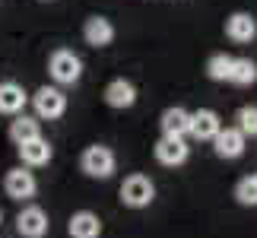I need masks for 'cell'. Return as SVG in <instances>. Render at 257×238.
<instances>
[{
  "mask_svg": "<svg viewBox=\"0 0 257 238\" xmlns=\"http://www.w3.org/2000/svg\"><path fill=\"white\" fill-rule=\"evenodd\" d=\"M153 197H156V187H153V181L146 175L124 178V184H121V203L124 206H131V210H143V206L153 203Z\"/></svg>",
  "mask_w": 257,
  "mask_h": 238,
  "instance_id": "6da1fadb",
  "label": "cell"
},
{
  "mask_svg": "<svg viewBox=\"0 0 257 238\" xmlns=\"http://www.w3.org/2000/svg\"><path fill=\"white\" fill-rule=\"evenodd\" d=\"M48 70H51L54 83L70 86V83H76V79L83 76V61H80V57H76L73 51L61 48V51H54V54H51V61H48Z\"/></svg>",
  "mask_w": 257,
  "mask_h": 238,
  "instance_id": "7a4b0ae2",
  "label": "cell"
},
{
  "mask_svg": "<svg viewBox=\"0 0 257 238\" xmlns=\"http://www.w3.org/2000/svg\"><path fill=\"white\" fill-rule=\"evenodd\" d=\"M80 168L89 175V178H111L114 175V153L108 146H89L80 159Z\"/></svg>",
  "mask_w": 257,
  "mask_h": 238,
  "instance_id": "3957f363",
  "label": "cell"
},
{
  "mask_svg": "<svg viewBox=\"0 0 257 238\" xmlns=\"http://www.w3.org/2000/svg\"><path fill=\"white\" fill-rule=\"evenodd\" d=\"M32 105H35V114H38V117L54 121V117H61V114L67 111V95H64L57 86H42V89L32 95Z\"/></svg>",
  "mask_w": 257,
  "mask_h": 238,
  "instance_id": "277c9868",
  "label": "cell"
},
{
  "mask_svg": "<svg viewBox=\"0 0 257 238\" xmlns=\"http://www.w3.org/2000/svg\"><path fill=\"white\" fill-rule=\"evenodd\" d=\"M4 191L13 197V200H32L38 191V181L29 168H10L4 178Z\"/></svg>",
  "mask_w": 257,
  "mask_h": 238,
  "instance_id": "5b68a950",
  "label": "cell"
},
{
  "mask_svg": "<svg viewBox=\"0 0 257 238\" xmlns=\"http://www.w3.org/2000/svg\"><path fill=\"white\" fill-rule=\"evenodd\" d=\"M16 229L23 238H45L48 235V213L42 206H26L16 216Z\"/></svg>",
  "mask_w": 257,
  "mask_h": 238,
  "instance_id": "8992f818",
  "label": "cell"
},
{
  "mask_svg": "<svg viewBox=\"0 0 257 238\" xmlns=\"http://www.w3.org/2000/svg\"><path fill=\"white\" fill-rule=\"evenodd\" d=\"M187 153H191V146L184 143V137H162L159 143H156V159H159L162 165H184L187 162Z\"/></svg>",
  "mask_w": 257,
  "mask_h": 238,
  "instance_id": "52a82bcc",
  "label": "cell"
},
{
  "mask_svg": "<svg viewBox=\"0 0 257 238\" xmlns=\"http://www.w3.org/2000/svg\"><path fill=\"white\" fill-rule=\"evenodd\" d=\"M219 131H222V121H219V114H216L213 108H200V111L191 114V127H187V134H191L194 140H213Z\"/></svg>",
  "mask_w": 257,
  "mask_h": 238,
  "instance_id": "ba28073f",
  "label": "cell"
},
{
  "mask_svg": "<svg viewBox=\"0 0 257 238\" xmlns=\"http://www.w3.org/2000/svg\"><path fill=\"white\" fill-rule=\"evenodd\" d=\"M244 140H248V137H244L241 131H235V127H222V131L213 137V150H216L219 159H238L244 153Z\"/></svg>",
  "mask_w": 257,
  "mask_h": 238,
  "instance_id": "9c48e42d",
  "label": "cell"
},
{
  "mask_svg": "<svg viewBox=\"0 0 257 238\" xmlns=\"http://www.w3.org/2000/svg\"><path fill=\"white\" fill-rule=\"evenodd\" d=\"M83 35L92 48H105V45L114 42V26L108 23L105 16H89L86 26H83Z\"/></svg>",
  "mask_w": 257,
  "mask_h": 238,
  "instance_id": "30bf717a",
  "label": "cell"
},
{
  "mask_svg": "<svg viewBox=\"0 0 257 238\" xmlns=\"http://www.w3.org/2000/svg\"><path fill=\"white\" fill-rule=\"evenodd\" d=\"M105 102L111 108H131L137 102V86L131 83V79H111V83L105 86Z\"/></svg>",
  "mask_w": 257,
  "mask_h": 238,
  "instance_id": "8fae6325",
  "label": "cell"
},
{
  "mask_svg": "<svg viewBox=\"0 0 257 238\" xmlns=\"http://www.w3.org/2000/svg\"><path fill=\"white\" fill-rule=\"evenodd\" d=\"M67 232H70V238H98L102 235V219H98L95 213H89V210H80V213L70 216Z\"/></svg>",
  "mask_w": 257,
  "mask_h": 238,
  "instance_id": "7c38bea8",
  "label": "cell"
},
{
  "mask_svg": "<svg viewBox=\"0 0 257 238\" xmlns=\"http://www.w3.org/2000/svg\"><path fill=\"white\" fill-rule=\"evenodd\" d=\"M162 137H187V127H191V111L181 105L165 108L162 111Z\"/></svg>",
  "mask_w": 257,
  "mask_h": 238,
  "instance_id": "4fadbf2b",
  "label": "cell"
},
{
  "mask_svg": "<svg viewBox=\"0 0 257 238\" xmlns=\"http://www.w3.org/2000/svg\"><path fill=\"white\" fill-rule=\"evenodd\" d=\"M225 35L232 38V42H251V38L257 35V23H254V16L251 13H232L229 16V23H225Z\"/></svg>",
  "mask_w": 257,
  "mask_h": 238,
  "instance_id": "5bb4252c",
  "label": "cell"
},
{
  "mask_svg": "<svg viewBox=\"0 0 257 238\" xmlns=\"http://www.w3.org/2000/svg\"><path fill=\"white\" fill-rule=\"evenodd\" d=\"M19 159H23V165H29V168H42V165H48L51 162V143L48 140H29V143H23L19 146Z\"/></svg>",
  "mask_w": 257,
  "mask_h": 238,
  "instance_id": "9a60e30c",
  "label": "cell"
},
{
  "mask_svg": "<svg viewBox=\"0 0 257 238\" xmlns=\"http://www.w3.org/2000/svg\"><path fill=\"white\" fill-rule=\"evenodd\" d=\"M26 89L19 83H0V114H19L26 108Z\"/></svg>",
  "mask_w": 257,
  "mask_h": 238,
  "instance_id": "2e32d148",
  "label": "cell"
},
{
  "mask_svg": "<svg viewBox=\"0 0 257 238\" xmlns=\"http://www.w3.org/2000/svg\"><path fill=\"white\" fill-rule=\"evenodd\" d=\"M42 137V127H38L35 117H26V114H19L13 124H10V140H13L16 146H23L29 140H38Z\"/></svg>",
  "mask_w": 257,
  "mask_h": 238,
  "instance_id": "e0dca14e",
  "label": "cell"
},
{
  "mask_svg": "<svg viewBox=\"0 0 257 238\" xmlns=\"http://www.w3.org/2000/svg\"><path fill=\"white\" fill-rule=\"evenodd\" d=\"M229 83H235V86H251V83H257V64L251 61V57H232Z\"/></svg>",
  "mask_w": 257,
  "mask_h": 238,
  "instance_id": "ac0fdd59",
  "label": "cell"
},
{
  "mask_svg": "<svg viewBox=\"0 0 257 238\" xmlns=\"http://www.w3.org/2000/svg\"><path fill=\"white\" fill-rule=\"evenodd\" d=\"M235 131H241L244 137H257V108L254 105H244L238 108V114H235Z\"/></svg>",
  "mask_w": 257,
  "mask_h": 238,
  "instance_id": "d6986e66",
  "label": "cell"
},
{
  "mask_svg": "<svg viewBox=\"0 0 257 238\" xmlns=\"http://www.w3.org/2000/svg\"><path fill=\"white\" fill-rule=\"evenodd\" d=\"M229 70H232V57L229 54H213L210 61H206L210 79H229Z\"/></svg>",
  "mask_w": 257,
  "mask_h": 238,
  "instance_id": "ffe728a7",
  "label": "cell"
},
{
  "mask_svg": "<svg viewBox=\"0 0 257 238\" xmlns=\"http://www.w3.org/2000/svg\"><path fill=\"white\" fill-rule=\"evenodd\" d=\"M235 200L241 206H257V184L254 178H241L238 187H235Z\"/></svg>",
  "mask_w": 257,
  "mask_h": 238,
  "instance_id": "44dd1931",
  "label": "cell"
},
{
  "mask_svg": "<svg viewBox=\"0 0 257 238\" xmlns=\"http://www.w3.org/2000/svg\"><path fill=\"white\" fill-rule=\"evenodd\" d=\"M254 184H257V175H254Z\"/></svg>",
  "mask_w": 257,
  "mask_h": 238,
  "instance_id": "7402d4cb",
  "label": "cell"
},
{
  "mask_svg": "<svg viewBox=\"0 0 257 238\" xmlns=\"http://www.w3.org/2000/svg\"><path fill=\"white\" fill-rule=\"evenodd\" d=\"M0 219H4V216H0Z\"/></svg>",
  "mask_w": 257,
  "mask_h": 238,
  "instance_id": "603a6c76",
  "label": "cell"
}]
</instances>
